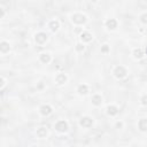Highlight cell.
I'll return each instance as SVG.
<instances>
[{
	"mask_svg": "<svg viewBox=\"0 0 147 147\" xmlns=\"http://www.w3.org/2000/svg\"><path fill=\"white\" fill-rule=\"evenodd\" d=\"M113 75H114L117 79H123V78H125L126 75H127V69H126L125 67H123V65H117V67L114 68Z\"/></svg>",
	"mask_w": 147,
	"mask_h": 147,
	"instance_id": "cell-1",
	"label": "cell"
},
{
	"mask_svg": "<svg viewBox=\"0 0 147 147\" xmlns=\"http://www.w3.org/2000/svg\"><path fill=\"white\" fill-rule=\"evenodd\" d=\"M71 21L72 23L77 24V25H82L84 24L86 21H87V17L85 14H82V13H75L71 15Z\"/></svg>",
	"mask_w": 147,
	"mask_h": 147,
	"instance_id": "cell-2",
	"label": "cell"
},
{
	"mask_svg": "<svg viewBox=\"0 0 147 147\" xmlns=\"http://www.w3.org/2000/svg\"><path fill=\"white\" fill-rule=\"evenodd\" d=\"M54 129H55L57 132H60V133H64V132L68 131L69 125H68L67 121H64V119H60V121H57V122L55 123Z\"/></svg>",
	"mask_w": 147,
	"mask_h": 147,
	"instance_id": "cell-3",
	"label": "cell"
},
{
	"mask_svg": "<svg viewBox=\"0 0 147 147\" xmlns=\"http://www.w3.org/2000/svg\"><path fill=\"white\" fill-rule=\"evenodd\" d=\"M47 40H48V37H47V34L45 32H37L34 34V41L38 45H44Z\"/></svg>",
	"mask_w": 147,
	"mask_h": 147,
	"instance_id": "cell-4",
	"label": "cell"
},
{
	"mask_svg": "<svg viewBox=\"0 0 147 147\" xmlns=\"http://www.w3.org/2000/svg\"><path fill=\"white\" fill-rule=\"evenodd\" d=\"M79 125L82 127H84V129H88V127H91L93 125V119L91 117H88V116H84V117H82L79 119Z\"/></svg>",
	"mask_w": 147,
	"mask_h": 147,
	"instance_id": "cell-5",
	"label": "cell"
},
{
	"mask_svg": "<svg viewBox=\"0 0 147 147\" xmlns=\"http://www.w3.org/2000/svg\"><path fill=\"white\" fill-rule=\"evenodd\" d=\"M39 111H40V114H41L42 116H48V115L52 114L53 108H52L49 105H42V106H40Z\"/></svg>",
	"mask_w": 147,
	"mask_h": 147,
	"instance_id": "cell-6",
	"label": "cell"
},
{
	"mask_svg": "<svg viewBox=\"0 0 147 147\" xmlns=\"http://www.w3.org/2000/svg\"><path fill=\"white\" fill-rule=\"evenodd\" d=\"M117 21L115 18H108L106 22H105V25L108 30H115L117 28Z\"/></svg>",
	"mask_w": 147,
	"mask_h": 147,
	"instance_id": "cell-7",
	"label": "cell"
},
{
	"mask_svg": "<svg viewBox=\"0 0 147 147\" xmlns=\"http://www.w3.org/2000/svg\"><path fill=\"white\" fill-rule=\"evenodd\" d=\"M9 49H10L9 42L6 41V40H2V41L0 42V53H1L2 55H5V54H7V53L9 52Z\"/></svg>",
	"mask_w": 147,
	"mask_h": 147,
	"instance_id": "cell-8",
	"label": "cell"
},
{
	"mask_svg": "<svg viewBox=\"0 0 147 147\" xmlns=\"http://www.w3.org/2000/svg\"><path fill=\"white\" fill-rule=\"evenodd\" d=\"M67 80H68V76L65 74H57L55 76V83L59 84V85H62V84L67 83Z\"/></svg>",
	"mask_w": 147,
	"mask_h": 147,
	"instance_id": "cell-9",
	"label": "cell"
},
{
	"mask_svg": "<svg viewBox=\"0 0 147 147\" xmlns=\"http://www.w3.org/2000/svg\"><path fill=\"white\" fill-rule=\"evenodd\" d=\"M36 134H37V137H38V138H40V139L46 138V137H47V134H48L47 127H45V126H40V127H38V129H37V131H36Z\"/></svg>",
	"mask_w": 147,
	"mask_h": 147,
	"instance_id": "cell-10",
	"label": "cell"
},
{
	"mask_svg": "<svg viewBox=\"0 0 147 147\" xmlns=\"http://www.w3.org/2000/svg\"><path fill=\"white\" fill-rule=\"evenodd\" d=\"M138 129L141 132H147V118H140L138 121Z\"/></svg>",
	"mask_w": 147,
	"mask_h": 147,
	"instance_id": "cell-11",
	"label": "cell"
},
{
	"mask_svg": "<svg viewBox=\"0 0 147 147\" xmlns=\"http://www.w3.org/2000/svg\"><path fill=\"white\" fill-rule=\"evenodd\" d=\"M48 28L51 29V31L56 32V31L59 30V28H60V22H59L57 20H52V21L48 23Z\"/></svg>",
	"mask_w": 147,
	"mask_h": 147,
	"instance_id": "cell-12",
	"label": "cell"
},
{
	"mask_svg": "<svg viewBox=\"0 0 147 147\" xmlns=\"http://www.w3.org/2000/svg\"><path fill=\"white\" fill-rule=\"evenodd\" d=\"M77 92H78V94H80V95H86V94L88 93V86H87L86 84H80V85H78V87H77Z\"/></svg>",
	"mask_w": 147,
	"mask_h": 147,
	"instance_id": "cell-13",
	"label": "cell"
},
{
	"mask_svg": "<svg viewBox=\"0 0 147 147\" xmlns=\"http://www.w3.org/2000/svg\"><path fill=\"white\" fill-rule=\"evenodd\" d=\"M91 101H92V103L94 105V106H101V103H102V96L100 95V94H94V95H92V98H91Z\"/></svg>",
	"mask_w": 147,
	"mask_h": 147,
	"instance_id": "cell-14",
	"label": "cell"
},
{
	"mask_svg": "<svg viewBox=\"0 0 147 147\" xmlns=\"http://www.w3.org/2000/svg\"><path fill=\"white\" fill-rule=\"evenodd\" d=\"M107 114L109 116H115L118 114V108L115 106V105H109L107 107Z\"/></svg>",
	"mask_w": 147,
	"mask_h": 147,
	"instance_id": "cell-15",
	"label": "cell"
},
{
	"mask_svg": "<svg viewBox=\"0 0 147 147\" xmlns=\"http://www.w3.org/2000/svg\"><path fill=\"white\" fill-rule=\"evenodd\" d=\"M39 60H40V62H42V63L47 64V63H49V62H51L52 57H51V55H49L48 53H41V54L39 55Z\"/></svg>",
	"mask_w": 147,
	"mask_h": 147,
	"instance_id": "cell-16",
	"label": "cell"
},
{
	"mask_svg": "<svg viewBox=\"0 0 147 147\" xmlns=\"http://www.w3.org/2000/svg\"><path fill=\"white\" fill-rule=\"evenodd\" d=\"M92 34L90 33V32H87V31H84L82 34H80V39H82V41L83 42H90L91 40H92Z\"/></svg>",
	"mask_w": 147,
	"mask_h": 147,
	"instance_id": "cell-17",
	"label": "cell"
},
{
	"mask_svg": "<svg viewBox=\"0 0 147 147\" xmlns=\"http://www.w3.org/2000/svg\"><path fill=\"white\" fill-rule=\"evenodd\" d=\"M132 55H133L134 59H141L145 55V53H144V51L141 48H136V49H133Z\"/></svg>",
	"mask_w": 147,
	"mask_h": 147,
	"instance_id": "cell-18",
	"label": "cell"
},
{
	"mask_svg": "<svg viewBox=\"0 0 147 147\" xmlns=\"http://www.w3.org/2000/svg\"><path fill=\"white\" fill-rule=\"evenodd\" d=\"M109 51H110V47H109V45L105 44V45H102V46H101V52H102V53H108Z\"/></svg>",
	"mask_w": 147,
	"mask_h": 147,
	"instance_id": "cell-19",
	"label": "cell"
},
{
	"mask_svg": "<svg viewBox=\"0 0 147 147\" xmlns=\"http://www.w3.org/2000/svg\"><path fill=\"white\" fill-rule=\"evenodd\" d=\"M140 21H141V23L147 24V13H144L140 15Z\"/></svg>",
	"mask_w": 147,
	"mask_h": 147,
	"instance_id": "cell-20",
	"label": "cell"
},
{
	"mask_svg": "<svg viewBox=\"0 0 147 147\" xmlns=\"http://www.w3.org/2000/svg\"><path fill=\"white\" fill-rule=\"evenodd\" d=\"M140 102H141V105H142V106H147V94H144V95L141 96Z\"/></svg>",
	"mask_w": 147,
	"mask_h": 147,
	"instance_id": "cell-21",
	"label": "cell"
},
{
	"mask_svg": "<svg viewBox=\"0 0 147 147\" xmlns=\"http://www.w3.org/2000/svg\"><path fill=\"white\" fill-rule=\"evenodd\" d=\"M84 48H85L84 44H77L76 45V51L77 52H82V51H84Z\"/></svg>",
	"mask_w": 147,
	"mask_h": 147,
	"instance_id": "cell-22",
	"label": "cell"
},
{
	"mask_svg": "<svg viewBox=\"0 0 147 147\" xmlns=\"http://www.w3.org/2000/svg\"><path fill=\"white\" fill-rule=\"evenodd\" d=\"M0 80H1V84H0V88L2 90V88L5 87V85H6V79H5V77H3V76H1V77H0Z\"/></svg>",
	"mask_w": 147,
	"mask_h": 147,
	"instance_id": "cell-23",
	"label": "cell"
},
{
	"mask_svg": "<svg viewBox=\"0 0 147 147\" xmlns=\"http://www.w3.org/2000/svg\"><path fill=\"white\" fill-rule=\"evenodd\" d=\"M0 11H1V18H2V17H5L6 11H5V8H3L2 6H0Z\"/></svg>",
	"mask_w": 147,
	"mask_h": 147,
	"instance_id": "cell-24",
	"label": "cell"
},
{
	"mask_svg": "<svg viewBox=\"0 0 147 147\" xmlns=\"http://www.w3.org/2000/svg\"><path fill=\"white\" fill-rule=\"evenodd\" d=\"M116 126H117V127H123V123H122V122H117V123H116Z\"/></svg>",
	"mask_w": 147,
	"mask_h": 147,
	"instance_id": "cell-25",
	"label": "cell"
},
{
	"mask_svg": "<svg viewBox=\"0 0 147 147\" xmlns=\"http://www.w3.org/2000/svg\"><path fill=\"white\" fill-rule=\"evenodd\" d=\"M146 54H147V48H146Z\"/></svg>",
	"mask_w": 147,
	"mask_h": 147,
	"instance_id": "cell-26",
	"label": "cell"
}]
</instances>
